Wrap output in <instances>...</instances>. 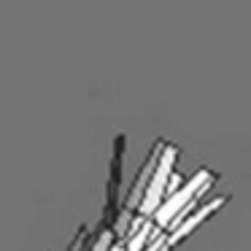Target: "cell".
<instances>
[{
	"mask_svg": "<svg viewBox=\"0 0 251 251\" xmlns=\"http://www.w3.org/2000/svg\"><path fill=\"white\" fill-rule=\"evenodd\" d=\"M216 178L219 176L213 173L211 168H200L192 178H186L173 195H168L162 200V205H159L157 211H154V216H151L154 227L170 232L176 224H181L197 205H200V200L205 197V192L216 184Z\"/></svg>",
	"mask_w": 251,
	"mask_h": 251,
	"instance_id": "6da1fadb",
	"label": "cell"
},
{
	"mask_svg": "<svg viewBox=\"0 0 251 251\" xmlns=\"http://www.w3.org/2000/svg\"><path fill=\"white\" fill-rule=\"evenodd\" d=\"M184 176H181V173H176V170H173V176H170V181H168V189H165V197H168V195H173V192L176 189H178V186L181 184H184Z\"/></svg>",
	"mask_w": 251,
	"mask_h": 251,
	"instance_id": "52a82bcc",
	"label": "cell"
},
{
	"mask_svg": "<svg viewBox=\"0 0 251 251\" xmlns=\"http://www.w3.org/2000/svg\"><path fill=\"white\" fill-rule=\"evenodd\" d=\"M143 251H168V232L154 227V232H151V238H149Z\"/></svg>",
	"mask_w": 251,
	"mask_h": 251,
	"instance_id": "8992f818",
	"label": "cell"
},
{
	"mask_svg": "<svg viewBox=\"0 0 251 251\" xmlns=\"http://www.w3.org/2000/svg\"><path fill=\"white\" fill-rule=\"evenodd\" d=\"M162 146H165V138H157L154 146H151V151H149V157H146V162L141 165V170H138L135 178H132L130 189H127L125 200H122V208L138 213V205H141L143 192H146L149 181H151V173H154V168H157V159H159V154H162Z\"/></svg>",
	"mask_w": 251,
	"mask_h": 251,
	"instance_id": "5b68a950",
	"label": "cell"
},
{
	"mask_svg": "<svg viewBox=\"0 0 251 251\" xmlns=\"http://www.w3.org/2000/svg\"><path fill=\"white\" fill-rule=\"evenodd\" d=\"M229 202V195H219V197H213V200H205V202H200V205L195 208V211L189 213V216L184 219L181 224H176L173 229L168 232V251L173 249V246H178L184 238H189L192 232H195L197 227H200L202 222H205L208 216H213L216 211H222L224 205Z\"/></svg>",
	"mask_w": 251,
	"mask_h": 251,
	"instance_id": "277c9868",
	"label": "cell"
},
{
	"mask_svg": "<svg viewBox=\"0 0 251 251\" xmlns=\"http://www.w3.org/2000/svg\"><path fill=\"white\" fill-rule=\"evenodd\" d=\"M176 162H178V146L165 141L162 154H159V159H157V168H154V173H151V181H149L146 192H143V200H141V205H138V216L151 219L154 211L162 205L165 189H168V181L176 170Z\"/></svg>",
	"mask_w": 251,
	"mask_h": 251,
	"instance_id": "7a4b0ae2",
	"label": "cell"
},
{
	"mask_svg": "<svg viewBox=\"0 0 251 251\" xmlns=\"http://www.w3.org/2000/svg\"><path fill=\"white\" fill-rule=\"evenodd\" d=\"M108 251H125V240H114Z\"/></svg>",
	"mask_w": 251,
	"mask_h": 251,
	"instance_id": "ba28073f",
	"label": "cell"
},
{
	"mask_svg": "<svg viewBox=\"0 0 251 251\" xmlns=\"http://www.w3.org/2000/svg\"><path fill=\"white\" fill-rule=\"evenodd\" d=\"M125 149H127V138L116 135L114 138V157H111V170H108V189H105V211H103V222L100 227L114 224L116 213L122 211V168H125Z\"/></svg>",
	"mask_w": 251,
	"mask_h": 251,
	"instance_id": "3957f363",
	"label": "cell"
}]
</instances>
